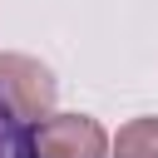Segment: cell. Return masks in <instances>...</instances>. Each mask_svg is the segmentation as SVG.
<instances>
[{
    "instance_id": "cell-1",
    "label": "cell",
    "mask_w": 158,
    "mask_h": 158,
    "mask_svg": "<svg viewBox=\"0 0 158 158\" xmlns=\"http://www.w3.org/2000/svg\"><path fill=\"white\" fill-rule=\"evenodd\" d=\"M54 94H59V84L49 74V64H40L35 54H15V49L0 54V99L25 123H44L54 114Z\"/></svg>"
},
{
    "instance_id": "cell-2",
    "label": "cell",
    "mask_w": 158,
    "mask_h": 158,
    "mask_svg": "<svg viewBox=\"0 0 158 158\" xmlns=\"http://www.w3.org/2000/svg\"><path fill=\"white\" fill-rule=\"evenodd\" d=\"M40 158H109V133L89 114H49L35 128Z\"/></svg>"
},
{
    "instance_id": "cell-3",
    "label": "cell",
    "mask_w": 158,
    "mask_h": 158,
    "mask_svg": "<svg viewBox=\"0 0 158 158\" xmlns=\"http://www.w3.org/2000/svg\"><path fill=\"white\" fill-rule=\"evenodd\" d=\"M109 158H158V118H128L114 138H109Z\"/></svg>"
},
{
    "instance_id": "cell-4",
    "label": "cell",
    "mask_w": 158,
    "mask_h": 158,
    "mask_svg": "<svg viewBox=\"0 0 158 158\" xmlns=\"http://www.w3.org/2000/svg\"><path fill=\"white\" fill-rule=\"evenodd\" d=\"M0 158H40L35 153V123H25L0 99Z\"/></svg>"
}]
</instances>
